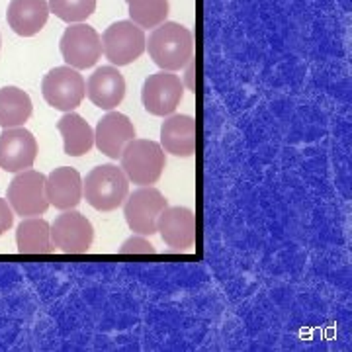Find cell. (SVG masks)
Instances as JSON below:
<instances>
[{"mask_svg":"<svg viewBox=\"0 0 352 352\" xmlns=\"http://www.w3.org/2000/svg\"><path fill=\"white\" fill-rule=\"evenodd\" d=\"M59 50L63 55L65 63L76 71L90 69L98 63L102 57V38L92 25L76 22L69 24L63 32Z\"/></svg>","mask_w":352,"mask_h":352,"instance_id":"obj_7","label":"cell"},{"mask_svg":"<svg viewBox=\"0 0 352 352\" xmlns=\"http://www.w3.org/2000/svg\"><path fill=\"white\" fill-rule=\"evenodd\" d=\"M120 161L127 180L139 186L155 184L166 166L164 149L151 139H131L120 155Z\"/></svg>","mask_w":352,"mask_h":352,"instance_id":"obj_3","label":"cell"},{"mask_svg":"<svg viewBox=\"0 0 352 352\" xmlns=\"http://www.w3.org/2000/svg\"><path fill=\"white\" fill-rule=\"evenodd\" d=\"M129 180L122 166L100 164L82 180V198L98 212H112L126 201Z\"/></svg>","mask_w":352,"mask_h":352,"instance_id":"obj_2","label":"cell"},{"mask_svg":"<svg viewBox=\"0 0 352 352\" xmlns=\"http://www.w3.org/2000/svg\"><path fill=\"white\" fill-rule=\"evenodd\" d=\"M168 206L163 194L153 186H141L126 198L124 215L129 229L143 237H151L157 233V219Z\"/></svg>","mask_w":352,"mask_h":352,"instance_id":"obj_9","label":"cell"},{"mask_svg":"<svg viewBox=\"0 0 352 352\" xmlns=\"http://www.w3.org/2000/svg\"><path fill=\"white\" fill-rule=\"evenodd\" d=\"M41 94L51 108L59 112H73L87 96V82L82 75L69 65L55 67L43 76Z\"/></svg>","mask_w":352,"mask_h":352,"instance_id":"obj_4","label":"cell"},{"mask_svg":"<svg viewBox=\"0 0 352 352\" xmlns=\"http://www.w3.org/2000/svg\"><path fill=\"white\" fill-rule=\"evenodd\" d=\"M122 254H153L155 252V245L151 241H147L143 235H131L129 239L124 241V245L120 247Z\"/></svg>","mask_w":352,"mask_h":352,"instance_id":"obj_23","label":"cell"},{"mask_svg":"<svg viewBox=\"0 0 352 352\" xmlns=\"http://www.w3.org/2000/svg\"><path fill=\"white\" fill-rule=\"evenodd\" d=\"M153 63L163 71H180L192 59L194 38L186 25L178 22H163L153 28L149 41H145Z\"/></svg>","mask_w":352,"mask_h":352,"instance_id":"obj_1","label":"cell"},{"mask_svg":"<svg viewBox=\"0 0 352 352\" xmlns=\"http://www.w3.org/2000/svg\"><path fill=\"white\" fill-rule=\"evenodd\" d=\"M161 147L175 157H192L198 149V126L186 113H170L161 126Z\"/></svg>","mask_w":352,"mask_h":352,"instance_id":"obj_14","label":"cell"},{"mask_svg":"<svg viewBox=\"0 0 352 352\" xmlns=\"http://www.w3.org/2000/svg\"><path fill=\"white\" fill-rule=\"evenodd\" d=\"M145 32L131 20L113 22L102 34V53L113 67H126L145 51Z\"/></svg>","mask_w":352,"mask_h":352,"instance_id":"obj_5","label":"cell"},{"mask_svg":"<svg viewBox=\"0 0 352 352\" xmlns=\"http://www.w3.org/2000/svg\"><path fill=\"white\" fill-rule=\"evenodd\" d=\"M45 196L57 210H75L82 200V178L73 166H59L45 176Z\"/></svg>","mask_w":352,"mask_h":352,"instance_id":"obj_16","label":"cell"},{"mask_svg":"<svg viewBox=\"0 0 352 352\" xmlns=\"http://www.w3.org/2000/svg\"><path fill=\"white\" fill-rule=\"evenodd\" d=\"M14 226V212L8 200L0 198V235H4Z\"/></svg>","mask_w":352,"mask_h":352,"instance_id":"obj_24","label":"cell"},{"mask_svg":"<svg viewBox=\"0 0 352 352\" xmlns=\"http://www.w3.org/2000/svg\"><path fill=\"white\" fill-rule=\"evenodd\" d=\"M87 96L94 106L110 112L118 108L126 96V78L118 67H98L87 80Z\"/></svg>","mask_w":352,"mask_h":352,"instance_id":"obj_13","label":"cell"},{"mask_svg":"<svg viewBox=\"0 0 352 352\" xmlns=\"http://www.w3.org/2000/svg\"><path fill=\"white\" fill-rule=\"evenodd\" d=\"M16 245L22 254H51L55 251L51 243L50 223L41 217H22L16 229Z\"/></svg>","mask_w":352,"mask_h":352,"instance_id":"obj_19","label":"cell"},{"mask_svg":"<svg viewBox=\"0 0 352 352\" xmlns=\"http://www.w3.org/2000/svg\"><path fill=\"white\" fill-rule=\"evenodd\" d=\"M38 157V141L24 126L6 127L0 133V168L6 173H20L32 168Z\"/></svg>","mask_w":352,"mask_h":352,"instance_id":"obj_11","label":"cell"},{"mask_svg":"<svg viewBox=\"0 0 352 352\" xmlns=\"http://www.w3.org/2000/svg\"><path fill=\"white\" fill-rule=\"evenodd\" d=\"M186 67V73H184V80L182 85L188 88L190 92H196V61L190 59L188 63L184 65Z\"/></svg>","mask_w":352,"mask_h":352,"instance_id":"obj_25","label":"cell"},{"mask_svg":"<svg viewBox=\"0 0 352 352\" xmlns=\"http://www.w3.org/2000/svg\"><path fill=\"white\" fill-rule=\"evenodd\" d=\"M131 139H135V127L126 113L122 112L110 110L94 129L96 147L110 159H120L124 147Z\"/></svg>","mask_w":352,"mask_h":352,"instance_id":"obj_15","label":"cell"},{"mask_svg":"<svg viewBox=\"0 0 352 352\" xmlns=\"http://www.w3.org/2000/svg\"><path fill=\"white\" fill-rule=\"evenodd\" d=\"M50 18L47 0H10L6 20L14 34L32 38L43 30Z\"/></svg>","mask_w":352,"mask_h":352,"instance_id":"obj_17","label":"cell"},{"mask_svg":"<svg viewBox=\"0 0 352 352\" xmlns=\"http://www.w3.org/2000/svg\"><path fill=\"white\" fill-rule=\"evenodd\" d=\"M51 243L65 254H85L92 247L94 227L87 215L75 210H65L50 226Z\"/></svg>","mask_w":352,"mask_h":352,"instance_id":"obj_8","label":"cell"},{"mask_svg":"<svg viewBox=\"0 0 352 352\" xmlns=\"http://www.w3.org/2000/svg\"><path fill=\"white\" fill-rule=\"evenodd\" d=\"M184 96V85L180 76L175 75L173 71H159L155 75H149L143 82L141 90V100L145 110L153 116H170L175 113L178 104Z\"/></svg>","mask_w":352,"mask_h":352,"instance_id":"obj_10","label":"cell"},{"mask_svg":"<svg viewBox=\"0 0 352 352\" xmlns=\"http://www.w3.org/2000/svg\"><path fill=\"white\" fill-rule=\"evenodd\" d=\"M57 129L63 138V149L69 157H82L94 145V131L78 113L65 112L57 122Z\"/></svg>","mask_w":352,"mask_h":352,"instance_id":"obj_18","label":"cell"},{"mask_svg":"<svg viewBox=\"0 0 352 352\" xmlns=\"http://www.w3.org/2000/svg\"><path fill=\"white\" fill-rule=\"evenodd\" d=\"M6 200L12 212L22 217H36L43 215L50 208L45 196V175L38 170H20L8 184Z\"/></svg>","mask_w":352,"mask_h":352,"instance_id":"obj_6","label":"cell"},{"mask_svg":"<svg viewBox=\"0 0 352 352\" xmlns=\"http://www.w3.org/2000/svg\"><path fill=\"white\" fill-rule=\"evenodd\" d=\"M157 233L168 247L186 251L196 239V215L184 206H166L157 219Z\"/></svg>","mask_w":352,"mask_h":352,"instance_id":"obj_12","label":"cell"},{"mask_svg":"<svg viewBox=\"0 0 352 352\" xmlns=\"http://www.w3.org/2000/svg\"><path fill=\"white\" fill-rule=\"evenodd\" d=\"M50 12L67 24L85 22L96 10V0H50Z\"/></svg>","mask_w":352,"mask_h":352,"instance_id":"obj_22","label":"cell"},{"mask_svg":"<svg viewBox=\"0 0 352 352\" xmlns=\"http://www.w3.org/2000/svg\"><path fill=\"white\" fill-rule=\"evenodd\" d=\"M129 6V20L141 30L157 28L166 22L168 16V0H126Z\"/></svg>","mask_w":352,"mask_h":352,"instance_id":"obj_21","label":"cell"},{"mask_svg":"<svg viewBox=\"0 0 352 352\" xmlns=\"http://www.w3.org/2000/svg\"><path fill=\"white\" fill-rule=\"evenodd\" d=\"M34 112L30 94L18 87L0 88V127L24 126Z\"/></svg>","mask_w":352,"mask_h":352,"instance_id":"obj_20","label":"cell"}]
</instances>
